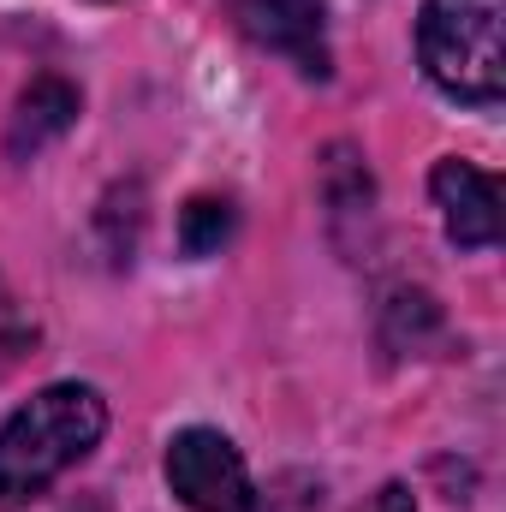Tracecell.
<instances>
[{
    "label": "cell",
    "mask_w": 506,
    "mask_h": 512,
    "mask_svg": "<svg viewBox=\"0 0 506 512\" xmlns=\"http://www.w3.org/2000/svg\"><path fill=\"white\" fill-rule=\"evenodd\" d=\"M108 435V399L90 382H54L0 417V507H30L54 477L96 453Z\"/></svg>",
    "instance_id": "6da1fadb"
},
{
    "label": "cell",
    "mask_w": 506,
    "mask_h": 512,
    "mask_svg": "<svg viewBox=\"0 0 506 512\" xmlns=\"http://www.w3.org/2000/svg\"><path fill=\"white\" fill-rule=\"evenodd\" d=\"M417 60L441 96L495 108L506 90V0H423Z\"/></svg>",
    "instance_id": "7a4b0ae2"
},
{
    "label": "cell",
    "mask_w": 506,
    "mask_h": 512,
    "mask_svg": "<svg viewBox=\"0 0 506 512\" xmlns=\"http://www.w3.org/2000/svg\"><path fill=\"white\" fill-rule=\"evenodd\" d=\"M161 471H167V489L191 512H251L256 483L245 471V453L221 429H203V423L179 429L167 441Z\"/></svg>",
    "instance_id": "3957f363"
},
{
    "label": "cell",
    "mask_w": 506,
    "mask_h": 512,
    "mask_svg": "<svg viewBox=\"0 0 506 512\" xmlns=\"http://www.w3.org/2000/svg\"><path fill=\"white\" fill-rule=\"evenodd\" d=\"M239 30L251 36L256 48L280 54L298 78L328 84L334 72V48H328V12L322 0H233Z\"/></svg>",
    "instance_id": "277c9868"
},
{
    "label": "cell",
    "mask_w": 506,
    "mask_h": 512,
    "mask_svg": "<svg viewBox=\"0 0 506 512\" xmlns=\"http://www.w3.org/2000/svg\"><path fill=\"white\" fill-rule=\"evenodd\" d=\"M429 197H435L441 227H447V239L459 251H495L501 245V209L506 203H501V179L495 173H483L477 161L447 155L429 173Z\"/></svg>",
    "instance_id": "5b68a950"
},
{
    "label": "cell",
    "mask_w": 506,
    "mask_h": 512,
    "mask_svg": "<svg viewBox=\"0 0 506 512\" xmlns=\"http://www.w3.org/2000/svg\"><path fill=\"white\" fill-rule=\"evenodd\" d=\"M72 120H78V90L66 78H36L18 96V114L6 126V149L12 155H36L42 143H54L60 131H72Z\"/></svg>",
    "instance_id": "8992f818"
},
{
    "label": "cell",
    "mask_w": 506,
    "mask_h": 512,
    "mask_svg": "<svg viewBox=\"0 0 506 512\" xmlns=\"http://www.w3.org/2000/svg\"><path fill=\"white\" fill-rule=\"evenodd\" d=\"M233 239V203L227 197H191L179 209V251L185 256H215Z\"/></svg>",
    "instance_id": "52a82bcc"
},
{
    "label": "cell",
    "mask_w": 506,
    "mask_h": 512,
    "mask_svg": "<svg viewBox=\"0 0 506 512\" xmlns=\"http://www.w3.org/2000/svg\"><path fill=\"white\" fill-rule=\"evenodd\" d=\"M251 512H322V483L304 477V471H286V477H274L268 489H256Z\"/></svg>",
    "instance_id": "ba28073f"
},
{
    "label": "cell",
    "mask_w": 506,
    "mask_h": 512,
    "mask_svg": "<svg viewBox=\"0 0 506 512\" xmlns=\"http://www.w3.org/2000/svg\"><path fill=\"white\" fill-rule=\"evenodd\" d=\"M358 512H417V501H411V489H405V483H381Z\"/></svg>",
    "instance_id": "9c48e42d"
}]
</instances>
